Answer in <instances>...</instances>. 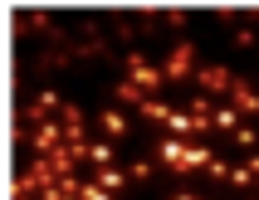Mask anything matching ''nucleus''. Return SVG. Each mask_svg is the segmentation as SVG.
Returning a JSON list of instances; mask_svg holds the SVG:
<instances>
[{"instance_id":"f257e3e1","label":"nucleus","mask_w":259,"mask_h":200,"mask_svg":"<svg viewBox=\"0 0 259 200\" xmlns=\"http://www.w3.org/2000/svg\"><path fill=\"white\" fill-rule=\"evenodd\" d=\"M161 161H166V171H176V176H191V171H205L210 166V152L205 146H196V142H181V137H166L161 142Z\"/></svg>"},{"instance_id":"f03ea898","label":"nucleus","mask_w":259,"mask_h":200,"mask_svg":"<svg viewBox=\"0 0 259 200\" xmlns=\"http://www.w3.org/2000/svg\"><path fill=\"white\" fill-rule=\"evenodd\" d=\"M127 78L142 88V93H157V88L166 83V69H161V64H152L142 49H127Z\"/></svg>"},{"instance_id":"7ed1b4c3","label":"nucleus","mask_w":259,"mask_h":200,"mask_svg":"<svg viewBox=\"0 0 259 200\" xmlns=\"http://www.w3.org/2000/svg\"><path fill=\"white\" fill-rule=\"evenodd\" d=\"M161 69H166V83H181V78H191V73H196V44H171V54H166V64H161Z\"/></svg>"},{"instance_id":"20e7f679","label":"nucleus","mask_w":259,"mask_h":200,"mask_svg":"<svg viewBox=\"0 0 259 200\" xmlns=\"http://www.w3.org/2000/svg\"><path fill=\"white\" fill-rule=\"evenodd\" d=\"M29 142H34V152H54V146H69L64 142V122H39V127H29Z\"/></svg>"},{"instance_id":"39448f33","label":"nucleus","mask_w":259,"mask_h":200,"mask_svg":"<svg viewBox=\"0 0 259 200\" xmlns=\"http://www.w3.org/2000/svg\"><path fill=\"white\" fill-rule=\"evenodd\" d=\"M196 83L205 88V93H230V69H220V64H210V69H196Z\"/></svg>"},{"instance_id":"423d86ee","label":"nucleus","mask_w":259,"mask_h":200,"mask_svg":"<svg viewBox=\"0 0 259 200\" xmlns=\"http://www.w3.org/2000/svg\"><path fill=\"white\" fill-rule=\"evenodd\" d=\"M230 98H235V108H240V117H254L259 113V93L245 83V78H235V83H230Z\"/></svg>"},{"instance_id":"0eeeda50","label":"nucleus","mask_w":259,"mask_h":200,"mask_svg":"<svg viewBox=\"0 0 259 200\" xmlns=\"http://www.w3.org/2000/svg\"><path fill=\"white\" fill-rule=\"evenodd\" d=\"M166 127H171V137H181V142H191V137H201V127L191 122V113H186V108H176Z\"/></svg>"},{"instance_id":"6e6552de","label":"nucleus","mask_w":259,"mask_h":200,"mask_svg":"<svg viewBox=\"0 0 259 200\" xmlns=\"http://www.w3.org/2000/svg\"><path fill=\"white\" fill-rule=\"evenodd\" d=\"M20 29H34V34H49V39H54V20L44 10H25L20 15Z\"/></svg>"},{"instance_id":"1a4fd4ad","label":"nucleus","mask_w":259,"mask_h":200,"mask_svg":"<svg viewBox=\"0 0 259 200\" xmlns=\"http://www.w3.org/2000/svg\"><path fill=\"white\" fill-rule=\"evenodd\" d=\"M29 176H34V186H39V190H49V186L59 181V171L49 166V157H34V166H29Z\"/></svg>"},{"instance_id":"9d476101","label":"nucleus","mask_w":259,"mask_h":200,"mask_svg":"<svg viewBox=\"0 0 259 200\" xmlns=\"http://www.w3.org/2000/svg\"><path fill=\"white\" fill-rule=\"evenodd\" d=\"M98 122H103V132H108V137H127V117L117 113V108H108Z\"/></svg>"},{"instance_id":"9b49d317","label":"nucleus","mask_w":259,"mask_h":200,"mask_svg":"<svg viewBox=\"0 0 259 200\" xmlns=\"http://www.w3.org/2000/svg\"><path fill=\"white\" fill-rule=\"evenodd\" d=\"M215 127H225V132H240V127H245L240 108H220V113H215Z\"/></svg>"},{"instance_id":"f8f14e48","label":"nucleus","mask_w":259,"mask_h":200,"mask_svg":"<svg viewBox=\"0 0 259 200\" xmlns=\"http://www.w3.org/2000/svg\"><path fill=\"white\" fill-rule=\"evenodd\" d=\"M171 113H176V108H166V103H157V98L142 103V117H152V122H171Z\"/></svg>"},{"instance_id":"ddd939ff","label":"nucleus","mask_w":259,"mask_h":200,"mask_svg":"<svg viewBox=\"0 0 259 200\" xmlns=\"http://www.w3.org/2000/svg\"><path fill=\"white\" fill-rule=\"evenodd\" d=\"M122 181H127V176L117 171V166H98V186L103 190H122Z\"/></svg>"},{"instance_id":"4468645a","label":"nucleus","mask_w":259,"mask_h":200,"mask_svg":"<svg viewBox=\"0 0 259 200\" xmlns=\"http://www.w3.org/2000/svg\"><path fill=\"white\" fill-rule=\"evenodd\" d=\"M117 98H122V103H137V108H142V103H147V93L132 83V78H122V83H117Z\"/></svg>"},{"instance_id":"2eb2a0df","label":"nucleus","mask_w":259,"mask_h":200,"mask_svg":"<svg viewBox=\"0 0 259 200\" xmlns=\"http://www.w3.org/2000/svg\"><path fill=\"white\" fill-rule=\"evenodd\" d=\"M34 190H39V186H34V176L25 171V176H15V190H10V195H15V200H29Z\"/></svg>"},{"instance_id":"dca6fc26","label":"nucleus","mask_w":259,"mask_h":200,"mask_svg":"<svg viewBox=\"0 0 259 200\" xmlns=\"http://www.w3.org/2000/svg\"><path fill=\"white\" fill-rule=\"evenodd\" d=\"M88 161H98V166H113V146H108V142H93V146H88Z\"/></svg>"},{"instance_id":"f3484780","label":"nucleus","mask_w":259,"mask_h":200,"mask_svg":"<svg viewBox=\"0 0 259 200\" xmlns=\"http://www.w3.org/2000/svg\"><path fill=\"white\" fill-rule=\"evenodd\" d=\"M78 195H83V200H113V190H103L98 181H83V186H78Z\"/></svg>"},{"instance_id":"a211bd4d","label":"nucleus","mask_w":259,"mask_h":200,"mask_svg":"<svg viewBox=\"0 0 259 200\" xmlns=\"http://www.w3.org/2000/svg\"><path fill=\"white\" fill-rule=\"evenodd\" d=\"M127 176H132V181H147V176H152V161H132Z\"/></svg>"},{"instance_id":"6ab92c4d","label":"nucleus","mask_w":259,"mask_h":200,"mask_svg":"<svg viewBox=\"0 0 259 200\" xmlns=\"http://www.w3.org/2000/svg\"><path fill=\"white\" fill-rule=\"evenodd\" d=\"M161 20H166L171 29H181V25H186V10H161Z\"/></svg>"},{"instance_id":"aec40b11","label":"nucleus","mask_w":259,"mask_h":200,"mask_svg":"<svg viewBox=\"0 0 259 200\" xmlns=\"http://www.w3.org/2000/svg\"><path fill=\"white\" fill-rule=\"evenodd\" d=\"M205 171L215 176V181H230V166H225V161H210V166H205Z\"/></svg>"},{"instance_id":"412c9836","label":"nucleus","mask_w":259,"mask_h":200,"mask_svg":"<svg viewBox=\"0 0 259 200\" xmlns=\"http://www.w3.org/2000/svg\"><path fill=\"white\" fill-rule=\"evenodd\" d=\"M235 142H240V146H249V152H254V127H240V132H235Z\"/></svg>"},{"instance_id":"4be33fe9","label":"nucleus","mask_w":259,"mask_h":200,"mask_svg":"<svg viewBox=\"0 0 259 200\" xmlns=\"http://www.w3.org/2000/svg\"><path fill=\"white\" fill-rule=\"evenodd\" d=\"M249 181H254V176H249L245 166H235V171H230V186H249Z\"/></svg>"},{"instance_id":"5701e85b","label":"nucleus","mask_w":259,"mask_h":200,"mask_svg":"<svg viewBox=\"0 0 259 200\" xmlns=\"http://www.w3.org/2000/svg\"><path fill=\"white\" fill-rule=\"evenodd\" d=\"M245 171H249V176H254V181H259V152H249V161H245Z\"/></svg>"},{"instance_id":"b1692460","label":"nucleus","mask_w":259,"mask_h":200,"mask_svg":"<svg viewBox=\"0 0 259 200\" xmlns=\"http://www.w3.org/2000/svg\"><path fill=\"white\" fill-rule=\"evenodd\" d=\"M245 15H249V20H259V5H254V10H245Z\"/></svg>"},{"instance_id":"393cba45","label":"nucleus","mask_w":259,"mask_h":200,"mask_svg":"<svg viewBox=\"0 0 259 200\" xmlns=\"http://www.w3.org/2000/svg\"><path fill=\"white\" fill-rule=\"evenodd\" d=\"M171 200H196V195H171Z\"/></svg>"}]
</instances>
